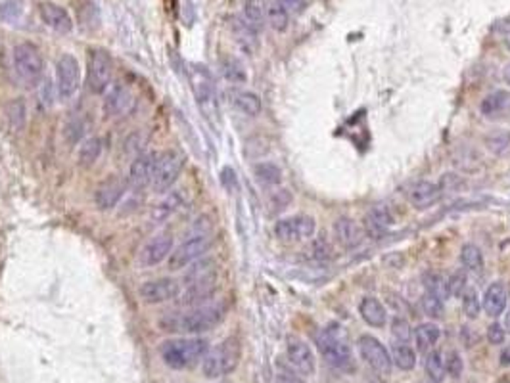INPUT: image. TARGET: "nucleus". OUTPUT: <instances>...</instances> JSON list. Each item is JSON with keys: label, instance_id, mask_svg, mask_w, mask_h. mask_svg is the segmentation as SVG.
Returning <instances> with one entry per match:
<instances>
[{"label": "nucleus", "instance_id": "nucleus-1", "mask_svg": "<svg viewBox=\"0 0 510 383\" xmlns=\"http://www.w3.org/2000/svg\"><path fill=\"white\" fill-rule=\"evenodd\" d=\"M226 307L223 303H209L200 307H184L182 311L163 314L157 326L167 333L177 336H200L214 330L225 319Z\"/></svg>", "mask_w": 510, "mask_h": 383}, {"label": "nucleus", "instance_id": "nucleus-2", "mask_svg": "<svg viewBox=\"0 0 510 383\" xmlns=\"http://www.w3.org/2000/svg\"><path fill=\"white\" fill-rule=\"evenodd\" d=\"M209 351V341L198 336H179L160 345V357L173 370H188L200 364Z\"/></svg>", "mask_w": 510, "mask_h": 383}, {"label": "nucleus", "instance_id": "nucleus-3", "mask_svg": "<svg viewBox=\"0 0 510 383\" xmlns=\"http://www.w3.org/2000/svg\"><path fill=\"white\" fill-rule=\"evenodd\" d=\"M240 357H242V347L238 338H226L217 347L207 351L201 360V372L209 379L228 376L238 368Z\"/></svg>", "mask_w": 510, "mask_h": 383}, {"label": "nucleus", "instance_id": "nucleus-4", "mask_svg": "<svg viewBox=\"0 0 510 383\" xmlns=\"http://www.w3.org/2000/svg\"><path fill=\"white\" fill-rule=\"evenodd\" d=\"M13 72L21 85L35 88L45 75V59L43 54L33 42H20L12 52Z\"/></svg>", "mask_w": 510, "mask_h": 383}, {"label": "nucleus", "instance_id": "nucleus-5", "mask_svg": "<svg viewBox=\"0 0 510 383\" xmlns=\"http://www.w3.org/2000/svg\"><path fill=\"white\" fill-rule=\"evenodd\" d=\"M184 163H187V156L182 149L171 148L165 152L157 154V161H155L154 169V178H152V186L155 194H165L169 190L173 188V184L179 181L182 169H184Z\"/></svg>", "mask_w": 510, "mask_h": 383}, {"label": "nucleus", "instance_id": "nucleus-6", "mask_svg": "<svg viewBox=\"0 0 510 383\" xmlns=\"http://www.w3.org/2000/svg\"><path fill=\"white\" fill-rule=\"evenodd\" d=\"M214 246V236L211 232H196V234L188 236L187 240L174 247L173 253L169 255L167 268L169 270H184L188 266L206 257V253Z\"/></svg>", "mask_w": 510, "mask_h": 383}, {"label": "nucleus", "instance_id": "nucleus-7", "mask_svg": "<svg viewBox=\"0 0 510 383\" xmlns=\"http://www.w3.org/2000/svg\"><path fill=\"white\" fill-rule=\"evenodd\" d=\"M113 81V59L106 48H91L87 59V88L94 96L106 94Z\"/></svg>", "mask_w": 510, "mask_h": 383}, {"label": "nucleus", "instance_id": "nucleus-8", "mask_svg": "<svg viewBox=\"0 0 510 383\" xmlns=\"http://www.w3.org/2000/svg\"><path fill=\"white\" fill-rule=\"evenodd\" d=\"M316 347L323 355L326 362L340 372H353L355 370V357L349 349V345L340 339L334 330L324 328L321 333H316Z\"/></svg>", "mask_w": 510, "mask_h": 383}, {"label": "nucleus", "instance_id": "nucleus-9", "mask_svg": "<svg viewBox=\"0 0 510 383\" xmlns=\"http://www.w3.org/2000/svg\"><path fill=\"white\" fill-rule=\"evenodd\" d=\"M81 86V67L73 54H62L56 64V94L60 100H72Z\"/></svg>", "mask_w": 510, "mask_h": 383}, {"label": "nucleus", "instance_id": "nucleus-10", "mask_svg": "<svg viewBox=\"0 0 510 383\" xmlns=\"http://www.w3.org/2000/svg\"><path fill=\"white\" fill-rule=\"evenodd\" d=\"M174 249V236L169 230H162L150 238L138 253V266L140 268H154L169 259Z\"/></svg>", "mask_w": 510, "mask_h": 383}, {"label": "nucleus", "instance_id": "nucleus-11", "mask_svg": "<svg viewBox=\"0 0 510 383\" xmlns=\"http://www.w3.org/2000/svg\"><path fill=\"white\" fill-rule=\"evenodd\" d=\"M182 292V286L179 280L174 278H154L146 280L138 287V295L143 299L146 305H162V303H169L174 301Z\"/></svg>", "mask_w": 510, "mask_h": 383}, {"label": "nucleus", "instance_id": "nucleus-12", "mask_svg": "<svg viewBox=\"0 0 510 383\" xmlns=\"http://www.w3.org/2000/svg\"><path fill=\"white\" fill-rule=\"evenodd\" d=\"M135 105L136 98L129 86L125 83H111L110 88L106 91L102 110L106 118L117 119L129 115L131 111L135 110Z\"/></svg>", "mask_w": 510, "mask_h": 383}, {"label": "nucleus", "instance_id": "nucleus-13", "mask_svg": "<svg viewBox=\"0 0 510 383\" xmlns=\"http://www.w3.org/2000/svg\"><path fill=\"white\" fill-rule=\"evenodd\" d=\"M315 234V219L307 215H294L286 217L275 224V236L280 241H304L313 238Z\"/></svg>", "mask_w": 510, "mask_h": 383}, {"label": "nucleus", "instance_id": "nucleus-14", "mask_svg": "<svg viewBox=\"0 0 510 383\" xmlns=\"http://www.w3.org/2000/svg\"><path fill=\"white\" fill-rule=\"evenodd\" d=\"M157 154H160V152H146V154H143V156H138L136 159L131 161L127 184H129V190H133L135 194H143L144 190L152 186Z\"/></svg>", "mask_w": 510, "mask_h": 383}, {"label": "nucleus", "instance_id": "nucleus-15", "mask_svg": "<svg viewBox=\"0 0 510 383\" xmlns=\"http://www.w3.org/2000/svg\"><path fill=\"white\" fill-rule=\"evenodd\" d=\"M357 345H359V353H361L362 360L378 374L388 376L389 372H392L394 360H392V355L388 353V349L382 345L380 339L372 338V336H361Z\"/></svg>", "mask_w": 510, "mask_h": 383}, {"label": "nucleus", "instance_id": "nucleus-16", "mask_svg": "<svg viewBox=\"0 0 510 383\" xmlns=\"http://www.w3.org/2000/svg\"><path fill=\"white\" fill-rule=\"evenodd\" d=\"M129 190L127 176L111 175L106 181H102L94 190V203L100 211H110L117 207V203L121 202L125 194Z\"/></svg>", "mask_w": 510, "mask_h": 383}, {"label": "nucleus", "instance_id": "nucleus-17", "mask_svg": "<svg viewBox=\"0 0 510 383\" xmlns=\"http://www.w3.org/2000/svg\"><path fill=\"white\" fill-rule=\"evenodd\" d=\"M187 203V194L184 190H169L162 195V200L150 209L148 222L150 227H162L165 222L181 211Z\"/></svg>", "mask_w": 510, "mask_h": 383}, {"label": "nucleus", "instance_id": "nucleus-18", "mask_svg": "<svg viewBox=\"0 0 510 383\" xmlns=\"http://www.w3.org/2000/svg\"><path fill=\"white\" fill-rule=\"evenodd\" d=\"M286 357L294 370H297L301 376H313L316 370L315 355L311 351V347L299 338H288L286 343Z\"/></svg>", "mask_w": 510, "mask_h": 383}, {"label": "nucleus", "instance_id": "nucleus-19", "mask_svg": "<svg viewBox=\"0 0 510 383\" xmlns=\"http://www.w3.org/2000/svg\"><path fill=\"white\" fill-rule=\"evenodd\" d=\"M394 215L386 205H376L362 219V232L372 240H380L382 236L394 227Z\"/></svg>", "mask_w": 510, "mask_h": 383}, {"label": "nucleus", "instance_id": "nucleus-20", "mask_svg": "<svg viewBox=\"0 0 510 383\" xmlns=\"http://www.w3.org/2000/svg\"><path fill=\"white\" fill-rule=\"evenodd\" d=\"M39 13H40V20L45 21V25L50 27L52 31L60 33V35H65V33H70L73 29L72 16L67 13L65 8L60 6V4H54V2H40Z\"/></svg>", "mask_w": 510, "mask_h": 383}, {"label": "nucleus", "instance_id": "nucleus-21", "mask_svg": "<svg viewBox=\"0 0 510 383\" xmlns=\"http://www.w3.org/2000/svg\"><path fill=\"white\" fill-rule=\"evenodd\" d=\"M334 238L342 247L345 249H355L357 246H361L362 240H365V232H362V227H359L353 219L349 217H340L334 222Z\"/></svg>", "mask_w": 510, "mask_h": 383}, {"label": "nucleus", "instance_id": "nucleus-22", "mask_svg": "<svg viewBox=\"0 0 510 383\" xmlns=\"http://www.w3.org/2000/svg\"><path fill=\"white\" fill-rule=\"evenodd\" d=\"M194 92H196V98H198V104L204 111H206L207 115H211V111H214L215 115H217V102H215V86L211 83V77H209V73L200 67V72H196V77H194Z\"/></svg>", "mask_w": 510, "mask_h": 383}, {"label": "nucleus", "instance_id": "nucleus-23", "mask_svg": "<svg viewBox=\"0 0 510 383\" xmlns=\"http://www.w3.org/2000/svg\"><path fill=\"white\" fill-rule=\"evenodd\" d=\"M441 194H443V192H441L439 184L422 181L416 182L413 188L409 190V202L416 209H428L441 200Z\"/></svg>", "mask_w": 510, "mask_h": 383}, {"label": "nucleus", "instance_id": "nucleus-24", "mask_svg": "<svg viewBox=\"0 0 510 383\" xmlns=\"http://www.w3.org/2000/svg\"><path fill=\"white\" fill-rule=\"evenodd\" d=\"M506 303H509V293H506V287H504L503 282H493L484 293V311L487 316L491 319H497L504 312L506 309Z\"/></svg>", "mask_w": 510, "mask_h": 383}, {"label": "nucleus", "instance_id": "nucleus-25", "mask_svg": "<svg viewBox=\"0 0 510 383\" xmlns=\"http://www.w3.org/2000/svg\"><path fill=\"white\" fill-rule=\"evenodd\" d=\"M215 273H217L215 261L209 259V257H201L200 261H196V263H192V265L188 266L187 273L182 274L181 286L187 287V286H192V284H198V282H204V280L217 278Z\"/></svg>", "mask_w": 510, "mask_h": 383}, {"label": "nucleus", "instance_id": "nucleus-26", "mask_svg": "<svg viewBox=\"0 0 510 383\" xmlns=\"http://www.w3.org/2000/svg\"><path fill=\"white\" fill-rule=\"evenodd\" d=\"M231 29H233L234 39H236L238 46L245 54L253 56V54L257 52V31H253L252 27L245 23L244 18H233V20H231Z\"/></svg>", "mask_w": 510, "mask_h": 383}, {"label": "nucleus", "instance_id": "nucleus-27", "mask_svg": "<svg viewBox=\"0 0 510 383\" xmlns=\"http://www.w3.org/2000/svg\"><path fill=\"white\" fill-rule=\"evenodd\" d=\"M359 314L372 328H384L388 322V312L376 297H362L359 303Z\"/></svg>", "mask_w": 510, "mask_h": 383}, {"label": "nucleus", "instance_id": "nucleus-28", "mask_svg": "<svg viewBox=\"0 0 510 383\" xmlns=\"http://www.w3.org/2000/svg\"><path fill=\"white\" fill-rule=\"evenodd\" d=\"M102 149H104L102 138L98 137L84 138L77 149V163L83 167V169H91L92 165H94V163L100 159V156H102Z\"/></svg>", "mask_w": 510, "mask_h": 383}, {"label": "nucleus", "instance_id": "nucleus-29", "mask_svg": "<svg viewBox=\"0 0 510 383\" xmlns=\"http://www.w3.org/2000/svg\"><path fill=\"white\" fill-rule=\"evenodd\" d=\"M441 338V330L433 322H424L414 328V343L418 353H430Z\"/></svg>", "mask_w": 510, "mask_h": 383}, {"label": "nucleus", "instance_id": "nucleus-30", "mask_svg": "<svg viewBox=\"0 0 510 383\" xmlns=\"http://www.w3.org/2000/svg\"><path fill=\"white\" fill-rule=\"evenodd\" d=\"M233 104L238 108L242 113H245L248 118H257L261 113V98L252 91H236L233 94Z\"/></svg>", "mask_w": 510, "mask_h": 383}, {"label": "nucleus", "instance_id": "nucleus-31", "mask_svg": "<svg viewBox=\"0 0 510 383\" xmlns=\"http://www.w3.org/2000/svg\"><path fill=\"white\" fill-rule=\"evenodd\" d=\"M265 18L267 23L275 29V31H286L288 29V23H290V13L286 10L280 0H271L269 4L265 6Z\"/></svg>", "mask_w": 510, "mask_h": 383}, {"label": "nucleus", "instance_id": "nucleus-32", "mask_svg": "<svg viewBox=\"0 0 510 383\" xmlns=\"http://www.w3.org/2000/svg\"><path fill=\"white\" fill-rule=\"evenodd\" d=\"M244 21L253 31H261L265 25V4L261 0H245L244 2Z\"/></svg>", "mask_w": 510, "mask_h": 383}, {"label": "nucleus", "instance_id": "nucleus-33", "mask_svg": "<svg viewBox=\"0 0 510 383\" xmlns=\"http://www.w3.org/2000/svg\"><path fill=\"white\" fill-rule=\"evenodd\" d=\"M392 360H394V364L399 370L409 372L416 366V353L407 343L395 341L394 347H392Z\"/></svg>", "mask_w": 510, "mask_h": 383}, {"label": "nucleus", "instance_id": "nucleus-34", "mask_svg": "<svg viewBox=\"0 0 510 383\" xmlns=\"http://www.w3.org/2000/svg\"><path fill=\"white\" fill-rule=\"evenodd\" d=\"M148 140H150L148 132H144V130H133L129 137L125 138V142H123L125 156L131 157V161H133V159H136L138 156L146 154L144 148L148 146Z\"/></svg>", "mask_w": 510, "mask_h": 383}, {"label": "nucleus", "instance_id": "nucleus-35", "mask_svg": "<svg viewBox=\"0 0 510 383\" xmlns=\"http://www.w3.org/2000/svg\"><path fill=\"white\" fill-rule=\"evenodd\" d=\"M510 100V94L504 91H497V92H491L487 96L482 100V104H479V111L487 115V118H493V115H497L501 111L506 108Z\"/></svg>", "mask_w": 510, "mask_h": 383}, {"label": "nucleus", "instance_id": "nucleus-36", "mask_svg": "<svg viewBox=\"0 0 510 383\" xmlns=\"http://www.w3.org/2000/svg\"><path fill=\"white\" fill-rule=\"evenodd\" d=\"M84 132H87V121L83 115L79 113H72L70 118L65 119L64 123V138L67 144H79L83 140Z\"/></svg>", "mask_w": 510, "mask_h": 383}, {"label": "nucleus", "instance_id": "nucleus-37", "mask_svg": "<svg viewBox=\"0 0 510 383\" xmlns=\"http://www.w3.org/2000/svg\"><path fill=\"white\" fill-rule=\"evenodd\" d=\"M253 175L257 176V181L261 182V184H267V186H277V184L282 182V171H280V167L269 161L257 163V165L253 167Z\"/></svg>", "mask_w": 510, "mask_h": 383}, {"label": "nucleus", "instance_id": "nucleus-38", "mask_svg": "<svg viewBox=\"0 0 510 383\" xmlns=\"http://www.w3.org/2000/svg\"><path fill=\"white\" fill-rule=\"evenodd\" d=\"M424 370H426L428 377L432 379L433 383H441L443 377L447 376L445 370V358L439 351H430L426 357V362H424Z\"/></svg>", "mask_w": 510, "mask_h": 383}, {"label": "nucleus", "instance_id": "nucleus-39", "mask_svg": "<svg viewBox=\"0 0 510 383\" xmlns=\"http://www.w3.org/2000/svg\"><path fill=\"white\" fill-rule=\"evenodd\" d=\"M460 263L468 268V270H482L484 266V253L476 244H465L460 249Z\"/></svg>", "mask_w": 510, "mask_h": 383}, {"label": "nucleus", "instance_id": "nucleus-40", "mask_svg": "<svg viewBox=\"0 0 510 383\" xmlns=\"http://www.w3.org/2000/svg\"><path fill=\"white\" fill-rule=\"evenodd\" d=\"M422 282H424V287L426 292L438 295L439 299H447L449 297V287H447V280L438 273H426L422 276Z\"/></svg>", "mask_w": 510, "mask_h": 383}, {"label": "nucleus", "instance_id": "nucleus-41", "mask_svg": "<svg viewBox=\"0 0 510 383\" xmlns=\"http://www.w3.org/2000/svg\"><path fill=\"white\" fill-rule=\"evenodd\" d=\"M420 305H422V311L426 312V316L430 319H443L445 314V305H443V299H439L438 295L426 292L420 299Z\"/></svg>", "mask_w": 510, "mask_h": 383}, {"label": "nucleus", "instance_id": "nucleus-42", "mask_svg": "<svg viewBox=\"0 0 510 383\" xmlns=\"http://www.w3.org/2000/svg\"><path fill=\"white\" fill-rule=\"evenodd\" d=\"M221 69H223V75H225L226 81H228V83H234V85L245 83V79H248L244 65L240 64L238 59L226 58L225 62H223V65H221Z\"/></svg>", "mask_w": 510, "mask_h": 383}, {"label": "nucleus", "instance_id": "nucleus-43", "mask_svg": "<svg viewBox=\"0 0 510 383\" xmlns=\"http://www.w3.org/2000/svg\"><path fill=\"white\" fill-rule=\"evenodd\" d=\"M462 299V312L470 320L478 319L479 311H482V303H479V295L474 287H466L465 293L460 295Z\"/></svg>", "mask_w": 510, "mask_h": 383}, {"label": "nucleus", "instance_id": "nucleus-44", "mask_svg": "<svg viewBox=\"0 0 510 383\" xmlns=\"http://www.w3.org/2000/svg\"><path fill=\"white\" fill-rule=\"evenodd\" d=\"M447 287H449V295L451 297H460L466 287H468V278H466L465 270L453 273L451 278L447 280Z\"/></svg>", "mask_w": 510, "mask_h": 383}, {"label": "nucleus", "instance_id": "nucleus-45", "mask_svg": "<svg viewBox=\"0 0 510 383\" xmlns=\"http://www.w3.org/2000/svg\"><path fill=\"white\" fill-rule=\"evenodd\" d=\"M332 253H334V251H332V246L326 241V238H316V240H313V244H311L309 247V257L315 261L330 259Z\"/></svg>", "mask_w": 510, "mask_h": 383}, {"label": "nucleus", "instance_id": "nucleus-46", "mask_svg": "<svg viewBox=\"0 0 510 383\" xmlns=\"http://www.w3.org/2000/svg\"><path fill=\"white\" fill-rule=\"evenodd\" d=\"M411 326H409L407 320H403L401 316H395L394 322H392V336L395 338V341L399 343H407L411 339Z\"/></svg>", "mask_w": 510, "mask_h": 383}, {"label": "nucleus", "instance_id": "nucleus-47", "mask_svg": "<svg viewBox=\"0 0 510 383\" xmlns=\"http://www.w3.org/2000/svg\"><path fill=\"white\" fill-rule=\"evenodd\" d=\"M445 370L451 377H460L462 370H465V362L457 351H449L445 357Z\"/></svg>", "mask_w": 510, "mask_h": 383}, {"label": "nucleus", "instance_id": "nucleus-48", "mask_svg": "<svg viewBox=\"0 0 510 383\" xmlns=\"http://www.w3.org/2000/svg\"><path fill=\"white\" fill-rule=\"evenodd\" d=\"M485 336H487V341H489L491 345H501L504 343L506 330H504L503 326L495 322V324H491L489 328H487V333H485Z\"/></svg>", "mask_w": 510, "mask_h": 383}, {"label": "nucleus", "instance_id": "nucleus-49", "mask_svg": "<svg viewBox=\"0 0 510 383\" xmlns=\"http://www.w3.org/2000/svg\"><path fill=\"white\" fill-rule=\"evenodd\" d=\"M271 200H272V205H275V207L284 209L286 205L292 202V195L288 190H278V192H275V194H272Z\"/></svg>", "mask_w": 510, "mask_h": 383}, {"label": "nucleus", "instance_id": "nucleus-50", "mask_svg": "<svg viewBox=\"0 0 510 383\" xmlns=\"http://www.w3.org/2000/svg\"><path fill=\"white\" fill-rule=\"evenodd\" d=\"M280 4L288 10V13H301L307 6V0H280Z\"/></svg>", "mask_w": 510, "mask_h": 383}, {"label": "nucleus", "instance_id": "nucleus-51", "mask_svg": "<svg viewBox=\"0 0 510 383\" xmlns=\"http://www.w3.org/2000/svg\"><path fill=\"white\" fill-rule=\"evenodd\" d=\"M277 383H305V382L304 379H299L296 374H292L290 370H286V368H278Z\"/></svg>", "mask_w": 510, "mask_h": 383}, {"label": "nucleus", "instance_id": "nucleus-52", "mask_svg": "<svg viewBox=\"0 0 510 383\" xmlns=\"http://www.w3.org/2000/svg\"><path fill=\"white\" fill-rule=\"evenodd\" d=\"M501 364H503V366H510V347L503 349V353H501Z\"/></svg>", "mask_w": 510, "mask_h": 383}, {"label": "nucleus", "instance_id": "nucleus-53", "mask_svg": "<svg viewBox=\"0 0 510 383\" xmlns=\"http://www.w3.org/2000/svg\"><path fill=\"white\" fill-rule=\"evenodd\" d=\"M503 40L506 42V46L510 48V25L504 27V31H503Z\"/></svg>", "mask_w": 510, "mask_h": 383}, {"label": "nucleus", "instance_id": "nucleus-54", "mask_svg": "<svg viewBox=\"0 0 510 383\" xmlns=\"http://www.w3.org/2000/svg\"><path fill=\"white\" fill-rule=\"evenodd\" d=\"M503 77H504V83H506V85H510V64L506 65V67H504Z\"/></svg>", "mask_w": 510, "mask_h": 383}, {"label": "nucleus", "instance_id": "nucleus-55", "mask_svg": "<svg viewBox=\"0 0 510 383\" xmlns=\"http://www.w3.org/2000/svg\"><path fill=\"white\" fill-rule=\"evenodd\" d=\"M504 330H506L510 333V312L506 314V319H504Z\"/></svg>", "mask_w": 510, "mask_h": 383}, {"label": "nucleus", "instance_id": "nucleus-56", "mask_svg": "<svg viewBox=\"0 0 510 383\" xmlns=\"http://www.w3.org/2000/svg\"><path fill=\"white\" fill-rule=\"evenodd\" d=\"M509 383H510V382H509Z\"/></svg>", "mask_w": 510, "mask_h": 383}]
</instances>
